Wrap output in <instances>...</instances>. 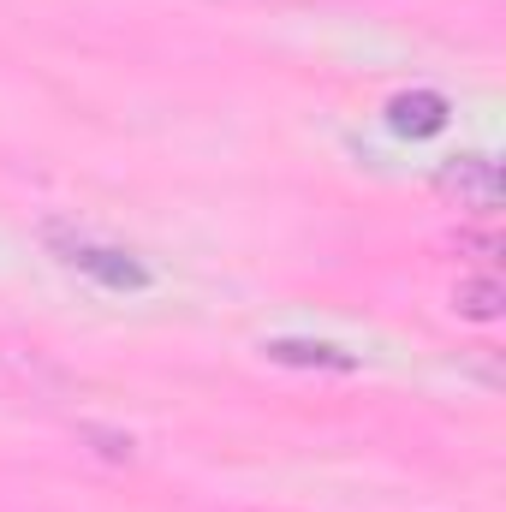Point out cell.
<instances>
[{
  "label": "cell",
  "mask_w": 506,
  "mask_h": 512,
  "mask_svg": "<svg viewBox=\"0 0 506 512\" xmlns=\"http://www.w3.org/2000/svg\"><path fill=\"white\" fill-rule=\"evenodd\" d=\"M262 352H268V364H286V370H334V376L358 370V358L328 346V340H268Z\"/></svg>",
  "instance_id": "obj_4"
},
{
  "label": "cell",
  "mask_w": 506,
  "mask_h": 512,
  "mask_svg": "<svg viewBox=\"0 0 506 512\" xmlns=\"http://www.w3.org/2000/svg\"><path fill=\"white\" fill-rule=\"evenodd\" d=\"M501 304H506L501 280H459V292H453V310L471 316V322H495Z\"/></svg>",
  "instance_id": "obj_5"
},
{
  "label": "cell",
  "mask_w": 506,
  "mask_h": 512,
  "mask_svg": "<svg viewBox=\"0 0 506 512\" xmlns=\"http://www.w3.org/2000/svg\"><path fill=\"white\" fill-rule=\"evenodd\" d=\"M435 185L447 191V197H459V209H495L501 203V167L489 161V155H453L441 173H435Z\"/></svg>",
  "instance_id": "obj_2"
},
{
  "label": "cell",
  "mask_w": 506,
  "mask_h": 512,
  "mask_svg": "<svg viewBox=\"0 0 506 512\" xmlns=\"http://www.w3.org/2000/svg\"><path fill=\"white\" fill-rule=\"evenodd\" d=\"M60 262L90 274V280H102L108 292H143L149 286V268L137 256L114 251V245H96V239H60Z\"/></svg>",
  "instance_id": "obj_1"
},
{
  "label": "cell",
  "mask_w": 506,
  "mask_h": 512,
  "mask_svg": "<svg viewBox=\"0 0 506 512\" xmlns=\"http://www.w3.org/2000/svg\"><path fill=\"white\" fill-rule=\"evenodd\" d=\"M387 131L393 137H435V131H447V96H435V90L393 96L387 102Z\"/></svg>",
  "instance_id": "obj_3"
}]
</instances>
